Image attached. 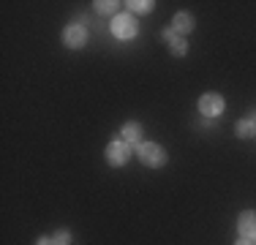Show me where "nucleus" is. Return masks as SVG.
<instances>
[{"mask_svg": "<svg viewBox=\"0 0 256 245\" xmlns=\"http://www.w3.org/2000/svg\"><path fill=\"white\" fill-rule=\"evenodd\" d=\"M134 150H136L139 158H142L144 166L158 169V166H164V164H166V152H164V147L156 144V142H142L139 147H134Z\"/></svg>", "mask_w": 256, "mask_h": 245, "instance_id": "nucleus-1", "label": "nucleus"}, {"mask_svg": "<svg viewBox=\"0 0 256 245\" xmlns=\"http://www.w3.org/2000/svg\"><path fill=\"white\" fill-rule=\"evenodd\" d=\"M112 36L114 38H134L136 36V20L131 14H118L112 20Z\"/></svg>", "mask_w": 256, "mask_h": 245, "instance_id": "nucleus-2", "label": "nucleus"}, {"mask_svg": "<svg viewBox=\"0 0 256 245\" xmlns=\"http://www.w3.org/2000/svg\"><path fill=\"white\" fill-rule=\"evenodd\" d=\"M128 158H131V144L123 142V139L109 142V147H106V161L112 164V166H123Z\"/></svg>", "mask_w": 256, "mask_h": 245, "instance_id": "nucleus-3", "label": "nucleus"}, {"mask_svg": "<svg viewBox=\"0 0 256 245\" xmlns=\"http://www.w3.org/2000/svg\"><path fill=\"white\" fill-rule=\"evenodd\" d=\"M199 112H202L204 118H218V114L224 112V98L218 93H204L199 98Z\"/></svg>", "mask_w": 256, "mask_h": 245, "instance_id": "nucleus-4", "label": "nucleus"}, {"mask_svg": "<svg viewBox=\"0 0 256 245\" xmlns=\"http://www.w3.org/2000/svg\"><path fill=\"white\" fill-rule=\"evenodd\" d=\"M84 41H88V30H84V28H79V24H68V28H66L63 44L68 49H82Z\"/></svg>", "mask_w": 256, "mask_h": 245, "instance_id": "nucleus-5", "label": "nucleus"}, {"mask_svg": "<svg viewBox=\"0 0 256 245\" xmlns=\"http://www.w3.org/2000/svg\"><path fill=\"white\" fill-rule=\"evenodd\" d=\"M237 229H240V237H248V240L256 242V212L246 210L240 218H237Z\"/></svg>", "mask_w": 256, "mask_h": 245, "instance_id": "nucleus-6", "label": "nucleus"}, {"mask_svg": "<svg viewBox=\"0 0 256 245\" xmlns=\"http://www.w3.org/2000/svg\"><path fill=\"white\" fill-rule=\"evenodd\" d=\"M120 136H123V142H128L131 147H139L142 144V126H139V122H126Z\"/></svg>", "mask_w": 256, "mask_h": 245, "instance_id": "nucleus-7", "label": "nucleus"}, {"mask_svg": "<svg viewBox=\"0 0 256 245\" xmlns=\"http://www.w3.org/2000/svg\"><path fill=\"white\" fill-rule=\"evenodd\" d=\"M164 41L169 44V49H172V54H174V58H182V54L188 52V44L180 38L178 33H174V30H164Z\"/></svg>", "mask_w": 256, "mask_h": 245, "instance_id": "nucleus-8", "label": "nucleus"}, {"mask_svg": "<svg viewBox=\"0 0 256 245\" xmlns=\"http://www.w3.org/2000/svg\"><path fill=\"white\" fill-rule=\"evenodd\" d=\"M172 28H174V33H178V36L191 33V30H194V16L186 14V11H178V14H174V20H172Z\"/></svg>", "mask_w": 256, "mask_h": 245, "instance_id": "nucleus-9", "label": "nucleus"}, {"mask_svg": "<svg viewBox=\"0 0 256 245\" xmlns=\"http://www.w3.org/2000/svg\"><path fill=\"white\" fill-rule=\"evenodd\" d=\"M237 136H242V139L256 136V114H251V118H246V120L237 122Z\"/></svg>", "mask_w": 256, "mask_h": 245, "instance_id": "nucleus-10", "label": "nucleus"}, {"mask_svg": "<svg viewBox=\"0 0 256 245\" xmlns=\"http://www.w3.org/2000/svg\"><path fill=\"white\" fill-rule=\"evenodd\" d=\"M131 11L134 14H150V11H153V3H150V0H131Z\"/></svg>", "mask_w": 256, "mask_h": 245, "instance_id": "nucleus-11", "label": "nucleus"}, {"mask_svg": "<svg viewBox=\"0 0 256 245\" xmlns=\"http://www.w3.org/2000/svg\"><path fill=\"white\" fill-rule=\"evenodd\" d=\"M93 6H96V11H98V14H114L120 3H114V0H98V3H93Z\"/></svg>", "mask_w": 256, "mask_h": 245, "instance_id": "nucleus-12", "label": "nucleus"}, {"mask_svg": "<svg viewBox=\"0 0 256 245\" xmlns=\"http://www.w3.org/2000/svg\"><path fill=\"white\" fill-rule=\"evenodd\" d=\"M52 242H54V245H68V242H71V232H68V229L54 232V234H52Z\"/></svg>", "mask_w": 256, "mask_h": 245, "instance_id": "nucleus-13", "label": "nucleus"}, {"mask_svg": "<svg viewBox=\"0 0 256 245\" xmlns=\"http://www.w3.org/2000/svg\"><path fill=\"white\" fill-rule=\"evenodd\" d=\"M36 245H54V242H52V237H38Z\"/></svg>", "mask_w": 256, "mask_h": 245, "instance_id": "nucleus-14", "label": "nucleus"}, {"mask_svg": "<svg viewBox=\"0 0 256 245\" xmlns=\"http://www.w3.org/2000/svg\"><path fill=\"white\" fill-rule=\"evenodd\" d=\"M234 245H254V240H248V237H240V240H237Z\"/></svg>", "mask_w": 256, "mask_h": 245, "instance_id": "nucleus-15", "label": "nucleus"}]
</instances>
